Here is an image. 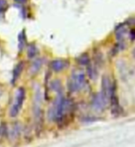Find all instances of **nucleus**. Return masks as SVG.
<instances>
[{
  "label": "nucleus",
  "mask_w": 135,
  "mask_h": 147,
  "mask_svg": "<svg viewBox=\"0 0 135 147\" xmlns=\"http://www.w3.org/2000/svg\"><path fill=\"white\" fill-rule=\"evenodd\" d=\"M87 85L88 81L86 74L83 71H73L67 81V89L70 94L79 93L82 90L85 89Z\"/></svg>",
  "instance_id": "f257e3e1"
},
{
  "label": "nucleus",
  "mask_w": 135,
  "mask_h": 147,
  "mask_svg": "<svg viewBox=\"0 0 135 147\" xmlns=\"http://www.w3.org/2000/svg\"><path fill=\"white\" fill-rule=\"evenodd\" d=\"M7 8V0H0V15L3 14Z\"/></svg>",
  "instance_id": "f3484780"
},
{
  "label": "nucleus",
  "mask_w": 135,
  "mask_h": 147,
  "mask_svg": "<svg viewBox=\"0 0 135 147\" xmlns=\"http://www.w3.org/2000/svg\"><path fill=\"white\" fill-rule=\"evenodd\" d=\"M97 119H98V117H94V116H83L82 117V121H83V122H94V121Z\"/></svg>",
  "instance_id": "dca6fc26"
},
{
  "label": "nucleus",
  "mask_w": 135,
  "mask_h": 147,
  "mask_svg": "<svg viewBox=\"0 0 135 147\" xmlns=\"http://www.w3.org/2000/svg\"><path fill=\"white\" fill-rule=\"evenodd\" d=\"M43 64H44L43 58H42V57L35 58V59L32 61V65L30 67V70H29V72H30L31 76H34V75H36L38 72H39V70L41 69Z\"/></svg>",
  "instance_id": "1a4fd4ad"
},
{
  "label": "nucleus",
  "mask_w": 135,
  "mask_h": 147,
  "mask_svg": "<svg viewBox=\"0 0 135 147\" xmlns=\"http://www.w3.org/2000/svg\"><path fill=\"white\" fill-rule=\"evenodd\" d=\"M25 43H26V36H25V32L22 31V32L20 33L19 35V49L20 51H22L23 49Z\"/></svg>",
  "instance_id": "2eb2a0df"
},
{
  "label": "nucleus",
  "mask_w": 135,
  "mask_h": 147,
  "mask_svg": "<svg viewBox=\"0 0 135 147\" xmlns=\"http://www.w3.org/2000/svg\"><path fill=\"white\" fill-rule=\"evenodd\" d=\"M1 94H2V93H1V92H0V96H1Z\"/></svg>",
  "instance_id": "412c9836"
},
{
  "label": "nucleus",
  "mask_w": 135,
  "mask_h": 147,
  "mask_svg": "<svg viewBox=\"0 0 135 147\" xmlns=\"http://www.w3.org/2000/svg\"><path fill=\"white\" fill-rule=\"evenodd\" d=\"M90 105H91V107L94 109V110L103 113L105 112V109H107L108 104L104 100V98L102 97V95H101L100 93H95L92 95Z\"/></svg>",
  "instance_id": "39448f33"
},
{
  "label": "nucleus",
  "mask_w": 135,
  "mask_h": 147,
  "mask_svg": "<svg viewBox=\"0 0 135 147\" xmlns=\"http://www.w3.org/2000/svg\"><path fill=\"white\" fill-rule=\"evenodd\" d=\"M92 64L98 69H102L105 65V58L100 50H94L92 53Z\"/></svg>",
  "instance_id": "0eeeda50"
},
{
  "label": "nucleus",
  "mask_w": 135,
  "mask_h": 147,
  "mask_svg": "<svg viewBox=\"0 0 135 147\" xmlns=\"http://www.w3.org/2000/svg\"><path fill=\"white\" fill-rule=\"evenodd\" d=\"M38 53V49L36 47V45L34 44H31L28 45V48H27V56L29 58H34L35 56Z\"/></svg>",
  "instance_id": "4468645a"
},
{
  "label": "nucleus",
  "mask_w": 135,
  "mask_h": 147,
  "mask_svg": "<svg viewBox=\"0 0 135 147\" xmlns=\"http://www.w3.org/2000/svg\"><path fill=\"white\" fill-rule=\"evenodd\" d=\"M70 65V62L67 59H61V58H57V59H54L50 62V69L53 72H61V71L68 69Z\"/></svg>",
  "instance_id": "423d86ee"
},
{
  "label": "nucleus",
  "mask_w": 135,
  "mask_h": 147,
  "mask_svg": "<svg viewBox=\"0 0 135 147\" xmlns=\"http://www.w3.org/2000/svg\"><path fill=\"white\" fill-rule=\"evenodd\" d=\"M85 74H86V77L89 78V80H91L92 82H96L98 79V74H99L98 69L96 68L94 64H92V62H91L90 64L86 67Z\"/></svg>",
  "instance_id": "6e6552de"
},
{
  "label": "nucleus",
  "mask_w": 135,
  "mask_h": 147,
  "mask_svg": "<svg viewBox=\"0 0 135 147\" xmlns=\"http://www.w3.org/2000/svg\"><path fill=\"white\" fill-rule=\"evenodd\" d=\"M14 1L17 3H20V4H23L25 2H27V0H14Z\"/></svg>",
  "instance_id": "6ab92c4d"
},
{
  "label": "nucleus",
  "mask_w": 135,
  "mask_h": 147,
  "mask_svg": "<svg viewBox=\"0 0 135 147\" xmlns=\"http://www.w3.org/2000/svg\"><path fill=\"white\" fill-rule=\"evenodd\" d=\"M112 84L113 81H111V78L109 77L108 74H104L101 78V92L100 94L102 95L104 100L109 104V99L111 96L112 92Z\"/></svg>",
  "instance_id": "7ed1b4c3"
},
{
  "label": "nucleus",
  "mask_w": 135,
  "mask_h": 147,
  "mask_svg": "<svg viewBox=\"0 0 135 147\" xmlns=\"http://www.w3.org/2000/svg\"><path fill=\"white\" fill-rule=\"evenodd\" d=\"M132 57L135 59V48H133L132 50Z\"/></svg>",
  "instance_id": "aec40b11"
},
{
  "label": "nucleus",
  "mask_w": 135,
  "mask_h": 147,
  "mask_svg": "<svg viewBox=\"0 0 135 147\" xmlns=\"http://www.w3.org/2000/svg\"><path fill=\"white\" fill-rule=\"evenodd\" d=\"M129 37L130 41H134L135 40V29H132L129 32Z\"/></svg>",
  "instance_id": "a211bd4d"
},
{
  "label": "nucleus",
  "mask_w": 135,
  "mask_h": 147,
  "mask_svg": "<svg viewBox=\"0 0 135 147\" xmlns=\"http://www.w3.org/2000/svg\"><path fill=\"white\" fill-rule=\"evenodd\" d=\"M76 63L80 66V67H86L91 63V57L89 56V54L87 52L81 54L80 56H78L77 57L75 58Z\"/></svg>",
  "instance_id": "9d476101"
},
{
  "label": "nucleus",
  "mask_w": 135,
  "mask_h": 147,
  "mask_svg": "<svg viewBox=\"0 0 135 147\" xmlns=\"http://www.w3.org/2000/svg\"><path fill=\"white\" fill-rule=\"evenodd\" d=\"M20 131H22V126H20V124L19 122H16L13 124V126H12V129L10 131L9 135L12 139L15 140V139H17V138L20 137Z\"/></svg>",
  "instance_id": "ddd939ff"
},
{
  "label": "nucleus",
  "mask_w": 135,
  "mask_h": 147,
  "mask_svg": "<svg viewBox=\"0 0 135 147\" xmlns=\"http://www.w3.org/2000/svg\"><path fill=\"white\" fill-rule=\"evenodd\" d=\"M23 68H24L23 61L19 62L18 64L15 66V68L13 69V76H12V83H15L17 82V80L20 78V74H22V70H23Z\"/></svg>",
  "instance_id": "f8f14e48"
},
{
  "label": "nucleus",
  "mask_w": 135,
  "mask_h": 147,
  "mask_svg": "<svg viewBox=\"0 0 135 147\" xmlns=\"http://www.w3.org/2000/svg\"><path fill=\"white\" fill-rule=\"evenodd\" d=\"M117 82L113 81L111 96H110V99H109V105H110L111 114L114 117H119L121 116L122 112H123V108L121 107L119 96L117 94Z\"/></svg>",
  "instance_id": "f03ea898"
},
{
  "label": "nucleus",
  "mask_w": 135,
  "mask_h": 147,
  "mask_svg": "<svg viewBox=\"0 0 135 147\" xmlns=\"http://www.w3.org/2000/svg\"><path fill=\"white\" fill-rule=\"evenodd\" d=\"M48 89H50L51 91L55 92V93L60 94L63 92V86H62V82L59 79H55L51 82H49L48 84Z\"/></svg>",
  "instance_id": "9b49d317"
},
{
  "label": "nucleus",
  "mask_w": 135,
  "mask_h": 147,
  "mask_svg": "<svg viewBox=\"0 0 135 147\" xmlns=\"http://www.w3.org/2000/svg\"><path fill=\"white\" fill-rule=\"evenodd\" d=\"M24 100H25V90L23 87H20L18 92H17L15 101H14V103L12 105L11 109H10L9 114H10L11 117H15L18 116L20 109L22 107Z\"/></svg>",
  "instance_id": "20e7f679"
}]
</instances>
